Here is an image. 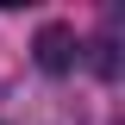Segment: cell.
<instances>
[{"label": "cell", "mask_w": 125, "mask_h": 125, "mask_svg": "<svg viewBox=\"0 0 125 125\" xmlns=\"http://www.w3.org/2000/svg\"><path fill=\"white\" fill-rule=\"evenodd\" d=\"M38 69H50V75L75 69V31L69 25H44L38 31Z\"/></svg>", "instance_id": "cell-1"}]
</instances>
